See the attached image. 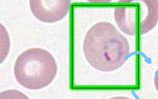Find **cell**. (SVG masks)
<instances>
[{"mask_svg": "<svg viewBox=\"0 0 158 99\" xmlns=\"http://www.w3.org/2000/svg\"><path fill=\"white\" fill-rule=\"evenodd\" d=\"M89 63L99 71H114L122 66L130 53L128 41L113 24L102 22L87 32L83 45Z\"/></svg>", "mask_w": 158, "mask_h": 99, "instance_id": "cell-1", "label": "cell"}, {"mask_svg": "<svg viewBox=\"0 0 158 99\" xmlns=\"http://www.w3.org/2000/svg\"><path fill=\"white\" fill-rule=\"evenodd\" d=\"M54 57L40 48L27 50L18 57L15 63L16 80L24 88L38 90L51 83L57 73Z\"/></svg>", "mask_w": 158, "mask_h": 99, "instance_id": "cell-2", "label": "cell"}, {"mask_svg": "<svg viewBox=\"0 0 158 99\" xmlns=\"http://www.w3.org/2000/svg\"><path fill=\"white\" fill-rule=\"evenodd\" d=\"M71 1L31 0V12L41 21L53 23L61 20L68 12Z\"/></svg>", "mask_w": 158, "mask_h": 99, "instance_id": "cell-3", "label": "cell"}, {"mask_svg": "<svg viewBox=\"0 0 158 99\" xmlns=\"http://www.w3.org/2000/svg\"><path fill=\"white\" fill-rule=\"evenodd\" d=\"M137 6H118L114 12L115 20L118 28L124 33L131 36L136 34L138 26Z\"/></svg>", "mask_w": 158, "mask_h": 99, "instance_id": "cell-4", "label": "cell"}, {"mask_svg": "<svg viewBox=\"0 0 158 99\" xmlns=\"http://www.w3.org/2000/svg\"><path fill=\"white\" fill-rule=\"evenodd\" d=\"M145 2L148 6V12L147 17L141 23V34H146L152 30L158 22V1H148Z\"/></svg>", "mask_w": 158, "mask_h": 99, "instance_id": "cell-5", "label": "cell"}]
</instances>
